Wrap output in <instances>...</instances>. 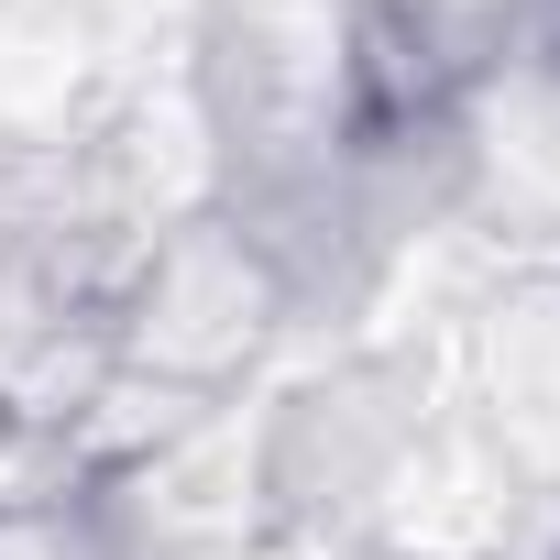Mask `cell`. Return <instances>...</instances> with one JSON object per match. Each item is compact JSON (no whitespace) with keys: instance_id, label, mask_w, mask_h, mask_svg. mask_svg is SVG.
Wrapping results in <instances>:
<instances>
[{"instance_id":"cell-1","label":"cell","mask_w":560,"mask_h":560,"mask_svg":"<svg viewBox=\"0 0 560 560\" xmlns=\"http://www.w3.org/2000/svg\"><path fill=\"white\" fill-rule=\"evenodd\" d=\"M275 308H287L275 253L242 220H176L165 242H143L132 287L100 319H110V363L121 374H154L165 396H209L231 363L264 352Z\"/></svg>"}]
</instances>
